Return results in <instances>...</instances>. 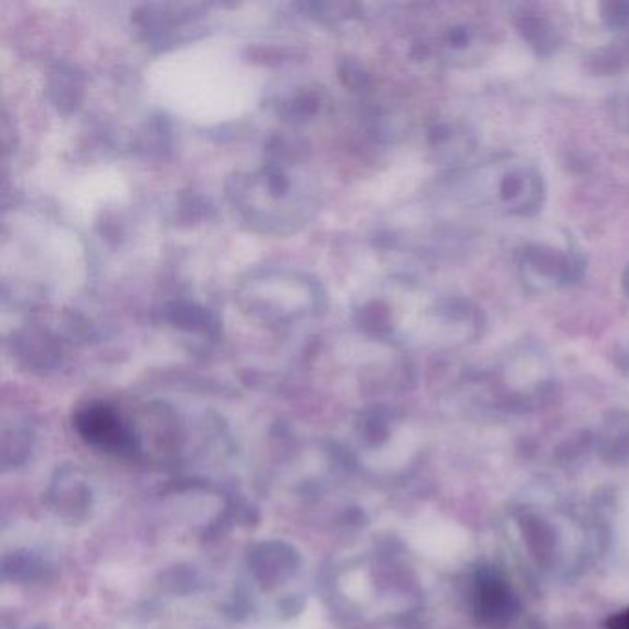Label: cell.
<instances>
[{"label": "cell", "mask_w": 629, "mask_h": 629, "mask_svg": "<svg viewBox=\"0 0 629 629\" xmlns=\"http://www.w3.org/2000/svg\"><path fill=\"white\" fill-rule=\"evenodd\" d=\"M520 188H522V180L519 176L511 174V176L506 177L503 182V187H501L504 200L515 198L520 193Z\"/></svg>", "instance_id": "2"}, {"label": "cell", "mask_w": 629, "mask_h": 629, "mask_svg": "<svg viewBox=\"0 0 629 629\" xmlns=\"http://www.w3.org/2000/svg\"><path fill=\"white\" fill-rule=\"evenodd\" d=\"M604 17L612 26H624L629 23V2H612L605 4Z\"/></svg>", "instance_id": "1"}, {"label": "cell", "mask_w": 629, "mask_h": 629, "mask_svg": "<svg viewBox=\"0 0 629 629\" xmlns=\"http://www.w3.org/2000/svg\"><path fill=\"white\" fill-rule=\"evenodd\" d=\"M609 629H629V609L609 620Z\"/></svg>", "instance_id": "3"}, {"label": "cell", "mask_w": 629, "mask_h": 629, "mask_svg": "<svg viewBox=\"0 0 629 629\" xmlns=\"http://www.w3.org/2000/svg\"><path fill=\"white\" fill-rule=\"evenodd\" d=\"M624 291L628 292L629 294V268L628 272H626V275H624Z\"/></svg>", "instance_id": "4"}]
</instances>
